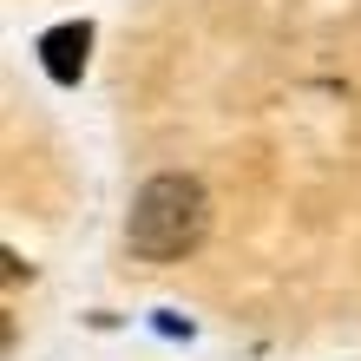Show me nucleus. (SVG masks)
<instances>
[{"mask_svg":"<svg viewBox=\"0 0 361 361\" xmlns=\"http://www.w3.org/2000/svg\"><path fill=\"white\" fill-rule=\"evenodd\" d=\"M197 237H204V190H197V178H152V184L138 190L132 230H125L132 257L171 263V257H184Z\"/></svg>","mask_w":361,"mask_h":361,"instance_id":"obj_1","label":"nucleus"},{"mask_svg":"<svg viewBox=\"0 0 361 361\" xmlns=\"http://www.w3.org/2000/svg\"><path fill=\"white\" fill-rule=\"evenodd\" d=\"M86 53H92V27L86 20H66V27L39 33V66H47V79H59V86H73V79L86 73Z\"/></svg>","mask_w":361,"mask_h":361,"instance_id":"obj_2","label":"nucleus"}]
</instances>
